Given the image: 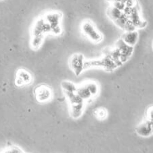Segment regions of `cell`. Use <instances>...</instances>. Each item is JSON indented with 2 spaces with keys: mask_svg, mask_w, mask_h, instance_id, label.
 <instances>
[{
  "mask_svg": "<svg viewBox=\"0 0 153 153\" xmlns=\"http://www.w3.org/2000/svg\"><path fill=\"white\" fill-rule=\"evenodd\" d=\"M84 67H85V70L90 68L98 67L103 68L104 70L108 72H111L119 67L110 56L106 53H104V56L100 59L85 60Z\"/></svg>",
  "mask_w": 153,
  "mask_h": 153,
  "instance_id": "1",
  "label": "cell"
},
{
  "mask_svg": "<svg viewBox=\"0 0 153 153\" xmlns=\"http://www.w3.org/2000/svg\"><path fill=\"white\" fill-rule=\"evenodd\" d=\"M81 30L83 34L91 42L98 43L103 40V36L98 31L90 20H84L81 25Z\"/></svg>",
  "mask_w": 153,
  "mask_h": 153,
  "instance_id": "2",
  "label": "cell"
},
{
  "mask_svg": "<svg viewBox=\"0 0 153 153\" xmlns=\"http://www.w3.org/2000/svg\"><path fill=\"white\" fill-rule=\"evenodd\" d=\"M52 29L46 22L44 17H39L35 20L31 27V37L44 36L45 34L51 33Z\"/></svg>",
  "mask_w": 153,
  "mask_h": 153,
  "instance_id": "3",
  "label": "cell"
},
{
  "mask_svg": "<svg viewBox=\"0 0 153 153\" xmlns=\"http://www.w3.org/2000/svg\"><path fill=\"white\" fill-rule=\"evenodd\" d=\"M85 57L82 53H76L71 56L69 62V67L76 76L81 75L85 70Z\"/></svg>",
  "mask_w": 153,
  "mask_h": 153,
  "instance_id": "4",
  "label": "cell"
},
{
  "mask_svg": "<svg viewBox=\"0 0 153 153\" xmlns=\"http://www.w3.org/2000/svg\"><path fill=\"white\" fill-rule=\"evenodd\" d=\"M114 48L118 52L119 60L122 64L126 62L133 54L134 47L127 45L121 39H119L116 42Z\"/></svg>",
  "mask_w": 153,
  "mask_h": 153,
  "instance_id": "5",
  "label": "cell"
},
{
  "mask_svg": "<svg viewBox=\"0 0 153 153\" xmlns=\"http://www.w3.org/2000/svg\"><path fill=\"white\" fill-rule=\"evenodd\" d=\"M35 96L39 102H46L52 98V91L49 87L44 85H40L35 88Z\"/></svg>",
  "mask_w": 153,
  "mask_h": 153,
  "instance_id": "6",
  "label": "cell"
},
{
  "mask_svg": "<svg viewBox=\"0 0 153 153\" xmlns=\"http://www.w3.org/2000/svg\"><path fill=\"white\" fill-rule=\"evenodd\" d=\"M136 132L139 136L148 137L153 134L152 123L145 119L140 123L136 127Z\"/></svg>",
  "mask_w": 153,
  "mask_h": 153,
  "instance_id": "7",
  "label": "cell"
},
{
  "mask_svg": "<svg viewBox=\"0 0 153 153\" xmlns=\"http://www.w3.org/2000/svg\"><path fill=\"white\" fill-rule=\"evenodd\" d=\"M129 19L132 25H134V27L136 28V29H143V28L146 27L147 22L141 19L137 10L134 7H131L130 13L129 14Z\"/></svg>",
  "mask_w": 153,
  "mask_h": 153,
  "instance_id": "8",
  "label": "cell"
},
{
  "mask_svg": "<svg viewBox=\"0 0 153 153\" xmlns=\"http://www.w3.org/2000/svg\"><path fill=\"white\" fill-rule=\"evenodd\" d=\"M45 20L50 25L51 29L60 26L62 19V14L59 12H50L45 15Z\"/></svg>",
  "mask_w": 153,
  "mask_h": 153,
  "instance_id": "9",
  "label": "cell"
},
{
  "mask_svg": "<svg viewBox=\"0 0 153 153\" xmlns=\"http://www.w3.org/2000/svg\"><path fill=\"white\" fill-rule=\"evenodd\" d=\"M139 38V33L137 30H131V31H126L121 35V39L126 43L127 45L131 47H134L137 43Z\"/></svg>",
  "mask_w": 153,
  "mask_h": 153,
  "instance_id": "10",
  "label": "cell"
},
{
  "mask_svg": "<svg viewBox=\"0 0 153 153\" xmlns=\"http://www.w3.org/2000/svg\"><path fill=\"white\" fill-rule=\"evenodd\" d=\"M85 108V102L69 105V113L73 119H79L81 117Z\"/></svg>",
  "mask_w": 153,
  "mask_h": 153,
  "instance_id": "11",
  "label": "cell"
},
{
  "mask_svg": "<svg viewBox=\"0 0 153 153\" xmlns=\"http://www.w3.org/2000/svg\"><path fill=\"white\" fill-rule=\"evenodd\" d=\"M123 14V12L121 11V10L117 9V7L113 6V5L107 9L106 14L108 17L114 23L118 20L122 16V15Z\"/></svg>",
  "mask_w": 153,
  "mask_h": 153,
  "instance_id": "12",
  "label": "cell"
},
{
  "mask_svg": "<svg viewBox=\"0 0 153 153\" xmlns=\"http://www.w3.org/2000/svg\"><path fill=\"white\" fill-rule=\"evenodd\" d=\"M76 93L84 101L91 100V98H93L91 93L90 92V91L88 90V88H87L84 83L81 84V85L77 86V90H76Z\"/></svg>",
  "mask_w": 153,
  "mask_h": 153,
  "instance_id": "13",
  "label": "cell"
},
{
  "mask_svg": "<svg viewBox=\"0 0 153 153\" xmlns=\"http://www.w3.org/2000/svg\"><path fill=\"white\" fill-rule=\"evenodd\" d=\"M84 83H85V85H86L87 88H88V90L90 91V92L91 93L93 98L94 97H96V96H98L99 91H100V88H99L98 83L93 81H86V82Z\"/></svg>",
  "mask_w": 153,
  "mask_h": 153,
  "instance_id": "14",
  "label": "cell"
},
{
  "mask_svg": "<svg viewBox=\"0 0 153 153\" xmlns=\"http://www.w3.org/2000/svg\"><path fill=\"white\" fill-rule=\"evenodd\" d=\"M61 88L64 92H76L77 90V86L75 83L70 81H62L61 82Z\"/></svg>",
  "mask_w": 153,
  "mask_h": 153,
  "instance_id": "15",
  "label": "cell"
},
{
  "mask_svg": "<svg viewBox=\"0 0 153 153\" xmlns=\"http://www.w3.org/2000/svg\"><path fill=\"white\" fill-rule=\"evenodd\" d=\"M16 76L21 79L25 84H29L32 81V76L30 73L25 69H19L18 71Z\"/></svg>",
  "mask_w": 153,
  "mask_h": 153,
  "instance_id": "16",
  "label": "cell"
},
{
  "mask_svg": "<svg viewBox=\"0 0 153 153\" xmlns=\"http://www.w3.org/2000/svg\"><path fill=\"white\" fill-rule=\"evenodd\" d=\"M44 39V36L32 37L30 40V46L33 50H38L42 46Z\"/></svg>",
  "mask_w": 153,
  "mask_h": 153,
  "instance_id": "17",
  "label": "cell"
},
{
  "mask_svg": "<svg viewBox=\"0 0 153 153\" xmlns=\"http://www.w3.org/2000/svg\"><path fill=\"white\" fill-rule=\"evenodd\" d=\"M94 115L96 116V118H98L100 120H104L107 116H108V112H107L106 109L104 108H100L96 109L94 112Z\"/></svg>",
  "mask_w": 153,
  "mask_h": 153,
  "instance_id": "18",
  "label": "cell"
},
{
  "mask_svg": "<svg viewBox=\"0 0 153 153\" xmlns=\"http://www.w3.org/2000/svg\"><path fill=\"white\" fill-rule=\"evenodd\" d=\"M146 119L151 123L153 122V106L148 108L146 113Z\"/></svg>",
  "mask_w": 153,
  "mask_h": 153,
  "instance_id": "19",
  "label": "cell"
},
{
  "mask_svg": "<svg viewBox=\"0 0 153 153\" xmlns=\"http://www.w3.org/2000/svg\"><path fill=\"white\" fill-rule=\"evenodd\" d=\"M62 33V27H61V25L55 28H53V29H52V31H51V33L53 34V35H56V36L60 35Z\"/></svg>",
  "mask_w": 153,
  "mask_h": 153,
  "instance_id": "20",
  "label": "cell"
},
{
  "mask_svg": "<svg viewBox=\"0 0 153 153\" xmlns=\"http://www.w3.org/2000/svg\"><path fill=\"white\" fill-rule=\"evenodd\" d=\"M15 84H16L17 86L20 87V86H22L23 85H25V83H24V81L21 79L16 76V80H15Z\"/></svg>",
  "mask_w": 153,
  "mask_h": 153,
  "instance_id": "21",
  "label": "cell"
},
{
  "mask_svg": "<svg viewBox=\"0 0 153 153\" xmlns=\"http://www.w3.org/2000/svg\"><path fill=\"white\" fill-rule=\"evenodd\" d=\"M18 153H23V152H22L21 151V150H20V151H19V152H18Z\"/></svg>",
  "mask_w": 153,
  "mask_h": 153,
  "instance_id": "22",
  "label": "cell"
},
{
  "mask_svg": "<svg viewBox=\"0 0 153 153\" xmlns=\"http://www.w3.org/2000/svg\"><path fill=\"white\" fill-rule=\"evenodd\" d=\"M152 131H153V122L152 123Z\"/></svg>",
  "mask_w": 153,
  "mask_h": 153,
  "instance_id": "23",
  "label": "cell"
}]
</instances>
